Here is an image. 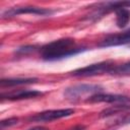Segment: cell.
Returning a JSON list of instances; mask_svg holds the SVG:
<instances>
[{
    "mask_svg": "<svg viewBox=\"0 0 130 130\" xmlns=\"http://www.w3.org/2000/svg\"><path fill=\"white\" fill-rule=\"evenodd\" d=\"M130 21V10L128 8H119L116 10V23L118 27L123 28L127 26Z\"/></svg>",
    "mask_w": 130,
    "mask_h": 130,
    "instance_id": "30bf717a",
    "label": "cell"
},
{
    "mask_svg": "<svg viewBox=\"0 0 130 130\" xmlns=\"http://www.w3.org/2000/svg\"><path fill=\"white\" fill-rule=\"evenodd\" d=\"M44 93L42 91L36 90V89H16L11 90L8 92H2L0 94V98L2 101L8 100V101H20V100H28L34 99L40 95H43Z\"/></svg>",
    "mask_w": 130,
    "mask_h": 130,
    "instance_id": "52a82bcc",
    "label": "cell"
},
{
    "mask_svg": "<svg viewBox=\"0 0 130 130\" xmlns=\"http://www.w3.org/2000/svg\"><path fill=\"white\" fill-rule=\"evenodd\" d=\"M128 29H129V30H130V27H129V28H128Z\"/></svg>",
    "mask_w": 130,
    "mask_h": 130,
    "instance_id": "e0dca14e",
    "label": "cell"
},
{
    "mask_svg": "<svg viewBox=\"0 0 130 130\" xmlns=\"http://www.w3.org/2000/svg\"><path fill=\"white\" fill-rule=\"evenodd\" d=\"M54 13V10L43 8V7H37V6H22V7H12L7 10H5L2 13L3 18L13 17L19 14H35V15H51Z\"/></svg>",
    "mask_w": 130,
    "mask_h": 130,
    "instance_id": "5b68a950",
    "label": "cell"
},
{
    "mask_svg": "<svg viewBox=\"0 0 130 130\" xmlns=\"http://www.w3.org/2000/svg\"><path fill=\"white\" fill-rule=\"evenodd\" d=\"M38 50V47L37 46H34V45H27V46H22V47H19L15 50V54L17 56H25V55H28L30 53H34Z\"/></svg>",
    "mask_w": 130,
    "mask_h": 130,
    "instance_id": "7c38bea8",
    "label": "cell"
},
{
    "mask_svg": "<svg viewBox=\"0 0 130 130\" xmlns=\"http://www.w3.org/2000/svg\"><path fill=\"white\" fill-rule=\"evenodd\" d=\"M103 91V87L98 84H87V83H82V84H76L67 87L64 90V96L68 100L75 101L83 96L84 94H94Z\"/></svg>",
    "mask_w": 130,
    "mask_h": 130,
    "instance_id": "277c9868",
    "label": "cell"
},
{
    "mask_svg": "<svg viewBox=\"0 0 130 130\" xmlns=\"http://www.w3.org/2000/svg\"><path fill=\"white\" fill-rule=\"evenodd\" d=\"M69 130H85V126H83V125H77V126H74L73 128H71Z\"/></svg>",
    "mask_w": 130,
    "mask_h": 130,
    "instance_id": "9a60e30c",
    "label": "cell"
},
{
    "mask_svg": "<svg viewBox=\"0 0 130 130\" xmlns=\"http://www.w3.org/2000/svg\"><path fill=\"white\" fill-rule=\"evenodd\" d=\"M115 66H116L115 62L112 60L102 61L99 63L87 65L82 68L75 69L74 71L71 72V75L75 77H88V76H95L105 73H111Z\"/></svg>",
    "mask_w": 130,
    "mask_h": 130,
    "instance_id": "7a4b0ae2",
    "label": "cell"
},
{
    "mask_svg": "<svg viewBox=\"0 0 130 130\" xmlns=\"http://www.w3.org/2000/svg\"><path fill=\"white\" fill-rule=\"evenodd\" d=\"M39 79L37 77H25V78H2L0 80L1 87L5 86H16V85H23V84H31L37 83Z\"/></svg>",
    "mask_w": 130,
    "mask_h": 130,
    "instance_id": "9c48e42d",
    "label": "cell"
},
{
    "mask_svg": "<svg viewBox=\"0 0 130 130\" xmlns=\"http://www.w3.org/2000/svg\"><path fill=\"white\" fill-rule=\"evenodd\" d=\"M130 109V105H122V104H116V106L110 107L104 111L101 112V117H108L114 114H117L119 112H123Z\"/></svg>",
    "mask_w": 130,
    "mask_h": 130,
    "instance_id": "8fae6325",
    "label": "cell"
},
{
    "mask_svg": "<svg viewBox=\"0 0 130 130\" xmlns=\"http://www.w3.org/2000/svg\"><path fill=\"white\" fill-rule=\"evenodd\" d=\"M115 124H116V125H126V124H130V114L125 115V116L119 118L118 120H116Z\"/></svg>",
    "mask_w": 130,
    "mask_h": 130,
    "instance_id": "5bb4252c",
    "label": "cell"
},
{
    "mask_svg": "<svg viewBox=\"0 0 130 130\" xmlns=\"http://www.w3.org/2000/svg\"><path fill=\"white\" fill-rule=\"evenodd\" d=\"M86 103H108V104H122L130 105V96L123 94H113V93H94L89 95L86 100Z\"/></svg>",
    "mask_w": 130,
    "mask_h": 130,
    "instance_id": "8992f818",
    "label": "cell"
},
{
    "mask_svg": "<svg viewBox=\"0 0 130 130\" xmlns=\"http://www.w3.org/2000/svg\"><path fill=\"white\" fill-rule=\"evenodd\" d=\"M17 123H18V118H16V117H11V118H8V119L1 120V122H0V129L1 130H5L6 128L14 126Z\"/></svg>",
    "mask_w": 130,
    "mask_h": 130,
    "instance_id": "4fadbf2b",
    "label": "cell"
},
{
    "mask_svg": "<svg viewBox=\"0 0 130 130\" xmlns=\"http://www.w3.org/2000/svg\"><path fill=\"white\" fill-rule=\"evenodd\" d=\"M130 44V30L127 29L120 34H114L109 35L105 39L101 41L99 44V47L101 48H107V47H115V46H121V45H127Z\"/></svg>",
    "mask_w": 130,
    "mask_h": 130,
    "instance_id": "ba28073f",
    "label": "cell"
},
{
    "mask_svg": "<svg viewBox=\"0 0 130 130\" xmlns=\"http://www.w3.org/2000/svg\"><path fill=\"white\" fill-rule=\"evenodd\" d=\"M27 130H49L48 128L46 127H43V126H36V127H32V128H29Z\"/></svg>",
    "mask_w": 130,
    "mask_h": 130,
    "instance_id": "2e32d148",
    "label": "cell"
},
{
    "mask_svg": "<svg viewBox=\"0 0 130 130\" xmlns=\"http://www.w3.org/2000/svg\"><path fill=\"white\" fill-rule=\"evenodd\" d=\"M41 58L45 61L60 60L69 56L79 54L86 50V47L79 46L71 38H64L50 42L40 49Z\"/></svg>",
    "mask_w": 130,
    "mask_h": 130,
    "instance_id": "6da1fadb",
    "label": "cell"
},
{
    "mask_svg": "<svg viewBox=\"0 0 130 130\" xmlns=\"http://www.w3.org/2000/svg\"><path fill=\"white\" fill-rule=\"evenodd\" d=\"M75 113L74 109H57V110H47L41 113H38L34 116L27 118V121L30 123H47L61 118L69 117Z\"/></svg>",
    "mask_w": 130,
    "mask_h": 130,
    "instance_id": "3957f363",
    "label": "cell"
}]
</instances>
